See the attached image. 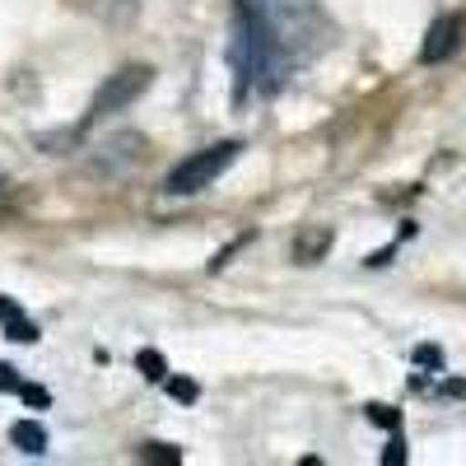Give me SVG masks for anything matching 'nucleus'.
I'll use <instances>...</instances> for the list:
<instances>
[{
    "instance_id": "423d86ee",
    "label": "nucleus",
    "mask_w": 466,
    "mask_h": 466,
    "mask_svg": "<svg viewBox=\"0 0 466 466\" xmlns=\"http://www.w3.org/2000/svg\"><path fill=\"white\" fill-rule=\"evenodd\" d=\"M0 322H5V336H10V340H19V345H33V340H37V327L19 313V308H15L10 299H0Z\"/></svg>"
},
{
    "instance_id": "4468645a",
    "label": "nucleus",
    "mask_w": 466,
    "mask_h": 466,
    "mask_svg": "<svg viewBox=\"0 0 466 466\" xmlns=\"http://www.w3.org/2000/svg\"><path fill=\"white\" fill-rule=\"evenodd\" d=\"M415 360H420V364H439L443 355H439V350H430V345H424V350H415Z\"/></svg>"
},
{
    "instance_id": "9d476101",
    "label": "nucleus",
    "mask_w": 466,
    "mask_h": 466,
    "mask_svg": "<svg viewBox=\"0 0 466 466\" xmlns=\"http://www.w3.org/2000/svg\"><path fill=\"white\" fill-rule=\"evenodd\" d=\"M140 457H145V461H182V452H177L173 443H168V448H164V443H145Z\"/></svg>"
},
{
    "instance_id": "1a4fd4ad",
    "label": "nucleus",
    "mask_w": 466,
    "mask_h": 466,
    "mask_svg": "<svg viewBox=\"0 0 466 466\" xmlns=\"http://www.w3.org/2000/svg\"><path fill=\"white\" fill-rule=\"evenodd\" d=\"M168 392H173L177 401H187V406H191V401H197V382H191V378H173V373H168Z\"/></svg>"
},
{
    "instance_id": "9b49d317",
    "label": "nucleus",
    "mask_w": 466,
    "mask_h": 466,
    "mask_svg": "<svg viewBox=\"0 0 466 466\" xmlns=\"http://www.w3.org/2000/svg\"><path fill=\"white\" fill-rule=\"evenodd\" d=\"M0 392H19V373L10 364H0Z\"/></svg>"
},
{
    "instance_id": "ddd939ff",
    "label": "nucleus",
    "mask_w": 466,
    "mask_h": 466,
    "mask_svg": "<svg viewBox=\"0 0 466 466\" xmlns=\"http://www.w3.org/2000/svg\"><path fill=\"white\" fill-rule=\"evenodd\" d=\"M382 461H387V466H392V461L401 466V461H406V448H401V443H392V448H387V452H382Z\"/></svg>"
},
{
    "instance_id": "0eeeda50",
    "label": "nucleus",
    "mask_w": 466,
    "mask_h": 466,
    "mask_svg": "<svg viewBox=\"0 0 466 466\" xmlns=\"http://www.w3.org/2000/svg\"><path fill=\"white\" fill-rule=\"evenodd\" d=\"M10 443L15 448H24V452H47V430L37 420H15V430H10Z\"/></svg>"
},
{
    "instance_id": "f03ea898",
    "label": "nucleus",
    "mask_w": 466,
    "mask_h": 466,
    "mask_svg": "<svg viewBox=\"0 0 466 466\" xmlns=\"http://www.w3.org/2000/svg\"><path fill=\"white\" fill-rule=\"evenodd\" d=\"M149 85H154V66H145V61L112 70L107 80L94 89V98H89V112H85L80 131H89V127L107 122V116H116V112H127V107H131V103H136V98H140Z\"/></svg>"
},
{
    "instance_id": "7ed1b4c3",
    "label": "nucleus",
    "mask_w": 466,
    "mask_h": 466,
    "mask_svg": "<svg viewBox=\"0 0 466 466\" xmlns=\"http://www.w3.org/2000/svg\"><path fill=\"white\" fill-rule=\"evenodd\" d=\"M466 43V15H439L430 24V33H424V47H420V61L424 66H439L448 56H457V47Z\"/></svg>"
},
{
    "instance_id": "f8f14e48",
    "label": "nucleus",
    "mask_w": 466,
    "mask_h": 466,
    "mask_svg": "<svg viewBox=\"0 0 466 466\" xmlns=\"http://www.w3.org/2000/svg\"><path fill=\"white\" fill-rule=\"evenodd\" d=\"M19 392H24V401H28V406H37V410L47 406V392H43V387H19Z\"/></svg>"
},
{
    "instance_id": "6e6552de",
    "label": "nucleus",
    "mask_w": 466,
    "mask_h": 466,
    "mask_svg": "<svg viewBox=\"0 0 466 466\" xmlns=\"http://www.w3.org/2000/svg\"><path fill=\"white\" fill-rule=\"evenodd\" d=\"M136 364L145 369V378H149V382H168V364H164L159 355H154V350H140Z\"/></svg>"
},
{
    "instance_id": "39448f33",
    "label": "nucleus",
    "mask_w": 466,
    "mask_h": 466,
    "mask_svg": "<svg viewBox=\"0 0 466 466\" xmlns=\"http://www.w3.org/2000/svg\"><path fill=\"white\" fill-rule=\"evenodd\" d=\"M331 243H336L331 224H303L299 238H294V261L299 266H313V261H322L331 252Z\"/></svg>"
},
{
    "instance_id": "f257e3e1",
    "label": "nucleus",
    "mask_w": 466,
    "mask_h": 466,
    "mask_svg": "<svg viewBox=\"0 0 466 466\" xmlns=\"http://www.w3.org/2000/svg\"><path fill=\"white\" fill-rule=\"evenodd\" d=\"M238 154H243V140H215V145H206L197 154H187L182 164L168 168L164 191H168V197H197V191L215 187L233 164H238Z\"/></svg>"
},
{
    "instance_id": "20e7f679",
    "label": "nucleus",
    "mask_w": 466,
    "mask_h": 466,
    "mask_svg": "<svg viewBox=\"0 0 466 466\" xmlns=\"http://www.w3.org/2000/svg\"><path fill=\"white\" fill-rule=\"evenodd\" d=\"M94 159L98 164H107V159H116V168H136V164H145V136H136V131H116L112 140H103L98 149H94Z\"/></svg>"
}]
</instances>
